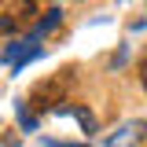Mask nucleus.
I'll use <instances>...</instances> for the list:
<instances>
[{
  "mask_svg": "<svg viewBox=\"0 0 147 147\" xmlns=\"http://www.w3.org/2000/svg\"><path fill=\"white\" fill-rule=\"evenodd\" d=\"M74 81V70H59L52 81H40L30 96V103L37 110H59V103H66V88Z\"/></svg>",
  "mask_w": 147,
  "mask_h": 147,
  "instance_id": "1",
  "label": "nucleus"
},
{
  "mask_svg": "<svg viewBox=\"0 0 147 147\" xmlns=\"http://www.w3.org/2000/svg\"><path fill=\"white\" fill-rule=\"evenodd\" d=\"M37 4L33 0H0V33H15L22 26H33Z\"/></svg>",
  "mask_w": 147,
  "mask_h": 147,
  "instance_id": "2",
  "label": "nucleus"
},
{
  "mask_svg": "<svg viewBox=\"0 0 147 147\" xmlns=\"http://www.w3.org/2000/svg\"><path fill=\"white\" fill-rule=\"evenodd\" d=\"M144 132H147V121H125V125H118V132L107 136V147H140Z\"/></svg>",
  "mask_w": 147,
  "mask_h": 147,
  "instance_id": "3",
  "label": "nucleus"
},
{
  "mask_svg": "<svg viewBox=\"0 0 147 147\" xmlns=\"http://www.w3.org/2000/svg\"><path fill=\"white\" fill-rule=\"evenodd\" d=\"M37 55H40V48H37L33 40H18V44H11V48H4V55H0V59H4V63H7V66H26V63H30V59H37Z\"/></svg>",
  "mask_w": 147,
  "mask_h": 147,
  "instance_id": "4",
  "label": "nucleus"
},
{
  "mask_svg": "<svg viewBox=\"0 0 147 147\" xmlns=\"http://www.w3.org/2000/svg\"><path fill=\"white\" fill-rule=\"evenodd\" d=\"M59 18H63V11H48V18L33 26V40H37V37H44V33H52L55 26H59Z\"/></svg>",
  "mask_w": 147,
  "mask_h": 147,
  "instance_id": "5",
  "label": "nucleus"
},
{
  "mask_svg": "<svg viewBox=\"0 0 147 147\" xmlns=\"http://www.w3.org/2000/svg\"><path fill=\"white\" fill-rule=\"evenodd\" d=\"M15 110H18V121H22V129H26V132H33V125H37V121H33V114L22 107V103H15Z\"/></svg>",
  "mask_w": 147,
  "mask_h": 147,
  "instance_id": "6",
  "label": "nucleus"
},
{
  "mask_svg": "<svg viewBox=\"0 0 147 147\" xmlns=\"http://www.w3.org/2000/svg\"><path fill=\"white\" fill-rule=\"evenodd\" d=\"M140 81H144V88H147V59L140 63Z\"/></svg>",
  "mask_w": 147,
  "mask_h": 147,
  "instance_id": "7",
  "label": "nucleus"
}]
</instances>
